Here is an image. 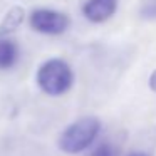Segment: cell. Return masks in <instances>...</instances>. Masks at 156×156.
Segmentation results:
<instances>
[{
	"instance_id": "cell-8",
	"label": "cell",
	"mask_w": 156,
	"mask_h": 156,
	"mask_svg": "<svg viewBox=\"0 0 156 156\" xmlns=\"http://www.w3.org/2000/svg\"><path fill=\"white\" fill-rule=\"evenodd\" d=\"M149 87H151V91L156 92V71H153L149 76Z\"/></svg>"
},
{
	"instance_id": "cell-4",
	"label": "cell",
	"mask_w": 156,
	"mask_h": 156,
	"mask_svg": "<svg viewBox=\"0 0 156 156\" xmlns=\"http://www.w3.org/2000/svg\"><path fill=\"white\" fill-rule=\"evenodd\" d=\"M116 7H118V0H87L82 7V12L87 20L99 24L112 17Z\"/></svg>"
},
{
	"instance_id": "cell-5",
	"label": "cell",
	"mask_w": 156,
	"mask_h": 156,
	"mask_svg": "<svg viewBox=\"0 0 156 156\" xmlns=\"http://www.w3.org/2000/svg\"><path fill=\"white\" fill-rule=\"evenodd\" d=\"M25 19V10L19 5L12 7L10 10L5 14L4 20L0 22V35H5V34H10L14 32L17 27H20L22 22Z\"/></svg>"
},
{
	"instance_id": "cell-6",
	"label": "cell",
	"mask_w": 156,
	"mask_h": 156,
	"mask_svg": "<svg viewBox=\"0 0 156 156\" xmlns=\"http://www.w3.org/2000/svg\"><path fill=\"white\" fill-rule=\"evenodd\" d=\"M19 59V47L9 39H0V69H10Z\"/></svg>"
},
{
	"instance_id": "cell-3",
	"label": "cell",
	"mask_w": 156,
	"mask_h": 156,
	"mask_svg": "<svg viewBox=\"0 0 156 156\" xmlns=\"http://www.w3.org/2000/svg\"><path fill=\"white\" fill-rule=\"evenodd\" d=\"M30 27L41 34L57 35L69 27V17L51 9H37L30 14Z\"/></svg>"
},
{
	"instance_id": "cell-2",
	"label": "cell",
	"mask_w": 156,
	"mask_h": 156,
	"mask_svg": "<svg viewBox=\"0 0 156 156\" xmlns=\"http://www.w3.org/2000/svg\"><path fill=\"white\" fill-rule=\"evenodd\" d=\"M72 69L62 59H49L37 71L39 87L49 96H61L67 92L72 86Z\"/></svg>"
},
{
	"instance_id": "cell-9",
	"label": "cell",
	"mask_w": 156,
	"mask_h": 156,
	"mask_svg": "<svg viewBox=\"0 0 156 156\" xmlns=\"http://www.w3.org/2000/svg\"><path fill=\"white\" fill-rule=\"evenodd\" d=\"M128 156H149V154L144 153V151H134V153H129Z\"/></svg>"
},
{
	"instance_id": "cell-1",
	"label": "cell",
	"mask_w": 156,
	"mask_h": 156,
	"mask_svg": "<svg viewBox=\"0 0 156 156\" xmlns=\"http://www.w3.org/2000/svg\"><path fill=\"white\" fill-rule=\"evenodd\" d=\"M99 133H101V121L94 116H86L69 124L62 131L57 144L64 153L76 154L87 149L96 141Z\"/></svg>"
},
{
	"instance_id": "cell-7",
	"label": "cell",
	"mask_w": 156,
	"mask_h": 156,
	"mask_svg": "<svg viewBox=\"0 0 156 156\" xmlns=\"http://www.w3.org/2000/svg\"><path fill=\"white\" fill-rule=\"evenodd\" d=\"M91 156H114V149L109 144H101L92 151Z\"/></svg>"
}]
</instances>
